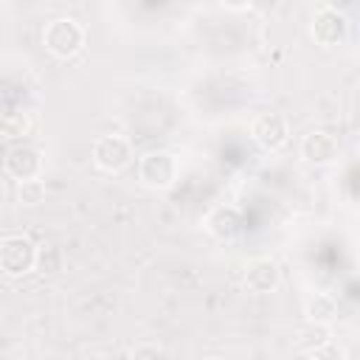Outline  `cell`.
Returning a JSON list of instances; mask_svg holds the SVG:
<instances>
[{
  "mask_svg": "<svg viewBox=\"0 0 360 360\" xmlns=\"http://www.w3.org/2000/svg\"><path fill=\"white\" fill-rule=\"evenodd\" d=\"M42 45L56 59H73L84 48V28L73 17H56L42 28Z\"/></svg>",
  "mask_w": 360,
  "mask_h": 360,
  "instance_id": "6da1fadb",
  "label": "cell"
},
{
  "mask_svg": "<svg viewBox=\"0 0 360 360\" xmlns=\"http://www.w3.org/2000/svg\"><path fill=\"white\" fill-rule=\"evenodd\" d=\"M37 267V245L22 236V233H11L0 239V273L8 278H22L28 273H34Z\"/></svg>",
  "mask_w": 360,
  "mask_h": 360,
  "instance_id": "7a4b0ae2",
  "label": "cell"
},
{
  "mask_svg": "<svg viewBox=\"0 0 360 360\" xmlns=\"http://www.w3.org/2000/svg\"><path fill=\"white\" fill-rule=\"evenodd\" d=\"M138 180L152 191H166L177 180V158L166 149H152L138 160Z\"/></svg>",
  "mask_w": 360,
  "mask_h": 360,
  "instance_id": "3957f363",
  "label": "cell"
},
{
  "mask_svg": "<svg viewBox=\"0 0 360 360\" xmlns=\"http://www.w3.org/2000/svg\"><path fill=\"white\" fill-rule=\"evenodd\" d=\"M309 37L321 48H338V45H343L346 37H349V20H346V14H340V11L329 8V6L318 8L312 14V22H309Z\"/></svg>",
  "mask_w": 360,
  "mask_h": 360,
  "instance_id": "277c9868",
  "label": "cell"
},
{
  "mask_svg": "<svg viewBox=\"0 0 360 360\" xmlns=\"http://www.w3.org/2000/svg\"><path fill=\"white\" fill-rule=\"evenodd\" d=\"M129 160H132V143L124 135H101L93 143V163L107 174L127 169Z\"/></svg>",
  "mask_w": 360,
  "mask_h": 360,
  "instance_id": "5b68a950",
  "label": "cell"
},
{
  "mask_svg": "<svg viewBox=\"0 0 360 360\" xmlns=\"http://www.w3.org/2000/svg\"><path fill=\"white\" fill-rule=\"evenodd\" d=\"M3 169L11 180H31V177H39L42 174V152L31 143H17L6 152L3 158Z\"/></svg>",
  "mask_w": 360,
  "mask_h": 360,
  "instance_id": "8992f818",
  "label": "cell"
},
{
  "mask_svg": "<svg viewBox=\"0 0 360 360\" xmlns=\"http://www.w3.org/2000/svg\"><path fill=\"white\" fill-rule=\"evenodd\" d=\"M242 281H245L248 292H256V295L273 292V290H278V284H281V267H278L270 256H256V259H250V262L245 264Z\"/></svg>",
  "mask_w": 360,
  "mask_h": 360,
  "instance_id": "52a82bcc",
  "label": "cell"
},
{
  "mask_svg": "<svg viewBox=\"0 0 360 360\" xmlns=\"http://www.w3.org/2000/svg\"><path fill=\"white\" fill-rule=\"evenodd\" d=\"M250 135H253V141H256L262 149L276 152V149H281V146L290 141V124H287V118L278 115V112H262V115L253 121Z\"/></svg>",
  "mask_w": 360,
  "mask_h": 360,
  "instance_id": "ba28073f",
  "label": "cell"
},
{
  "mask_svg": "<svg viewBox=\"0 0 360 360\" xmlns=\"http://www.w3.org/2000/svg\"><path fill=\"white\" fill-rule=\"evenodd\" d=\"M301 158L309 166H332L340 158V143L323 129H312L301 138Z\"/></svg>",
  "mask_w": 360,
  "mask_h": 360,
  "instance_id": "9c48e42d",
  "label": "cell"
},
{
  "mask_svg": "<svg viewBox=\"0 0 360 360\" xmlns=\"http://www.w3.org/2000/svg\"><path fill=\"white\" fill-rule=\"evenodd\" d=\"M242 211L236 208V205H217V208H211L208 211V217H205V231L214 236V239H219V242H231V239H236L239 233H242Z\"/></svg>",
  "mask_w": 360,
  "mask_h": 360,
  "instance_id": "30bf717a",
  "label": "cell"
},
{
  "mask_svg": "<svg viewBox=\"0 0 360 360\" xmlns=\"http://www.w3.org/2000/svg\"><path fill=\"white\" fill-rule=\"evenodd\" d=\"M304 315H307V321H315V323H335V318H338V301L329 292H315L307 301Z\"/></svg>",
  "mask_w": 360,
  "mask_h": 360,
  "instance_id": "8fae6325",
  "label": "cell"
},
{
  "mask_svg": "<svg viewBox=\"0 0 360 360\" xmlns=\"http://www.w3.org/2000/svg\"><path fill=\"white\" fill-rule=\"evenodd\" d=\"M332 340V332H329V323H315V321H307L301 329H298V352L301 354H309L315 346Z\"/></svg>",
  "mask_w": 360,
  "mask_h": 360,
  "instance_id": "7c38bea8",
  "label": "cell"
},
{
  "mask_svg": "<svg viewBox=\"0 0 360 360\" xmlns=\"http://www.w3.org/2000/svg\"><path fill=\"white\" fill-rule=\"evenodd\" d=\"M31 127H34V121H31V112H25V110H11L0 118V135H6V138H22L31 132Z\"/></svg>",
  "mask_w": 360,
  "mask_h": 360,
  "instance_id": "4fadbf2b",
  "label": "cell"
},
{
  "mask_svg": "<svg viewBox=\"0 0 360 360\" xmlns=\"http://www.w3.org/2000/svg\"><path fill=\"white\" fill-rule=\"evenodd\" d=\"M17 200L22 205H39L45 200V183L39 177H31V180H20V188H17Z\"/></svg>",
  "mask_w": 360,
  "mask_h": 360,
  "instance_id": "5bb4252c",
  "label": "cell"
},
{
  "mask_svg": "<svg viewBox=\"0 0 360 360\" xmlns=\"http://www.w3.org/2000/svg\"><path fill=\"white\" fill-rule=\"evenodd\" d=\"M59 267H62V253H59L56 245L37 248V267L34 270H39V273H59Z\"/></svg>",
  "mask_w": 360,
  "mask_h": 360,
  "instance_id": "9a60e30c",
  "label": "cell"
},
{
  "mask_svg": "<svg viewBox=\"0 0 360 360\" xmlns=\"http://www.w3.org/2000/svg\"><path fill=\"white\" fill-rule=\"evenodd\" d=\"M307 357H315V360H321V357H338V360H340V357H343V352H340L338 346H332V340H326V343L315 346V349H312Z\"/></svg>",
  "mask_w": 360,
  "mask_h": 360,
  "instance_id": "2e32d148",
  "label": "cell"
},
{
  "mask_svg": "<svg viewBox=\"0 0 360 360\" xmlns=\"http://www.w3.org/2000/svg\"><path fill=\"white\" fill-rule=\"evenodd\" d=\"M129 354L132 357H166V349L163 346H155V343H143V346H135Z\"/></svg>",
  "mask_w": 360,
  "mask_h": 360,
  "instance_id": "e0dca14e",
  "label": "cell"
},
{
  "mask_svg": "<svg viewBox=\"0 0 360 360\" xmlns=\"http://www.w3.org/2000/svg\"><path fill=\"white\" fill-rule=\"evenodd\" d=\"M326 6H329V8H335V11H340V14H346L349 8H354V6H357V0H326Z\"/></svg>",
  "mask_w": 360,
  "mask_h": 360,
  "instance_id": "ac0fdd59",
  "label": "cell"
},
{
  "mask_svg": "<svg viewBox=\"0 0 360 360\" xmlns=\"http://www.w3.org/2000/svg\"><path fill=\"white\" fill-rule=\"evenodd\" d=\"M228 11H245V8H250V3L253 0H219Z\"/></svg>",
  "mask_w": 360,
  "mask_h": 360,
  "instance_id": "d6986e66",
  "label": "cell"
}]
</instances>
